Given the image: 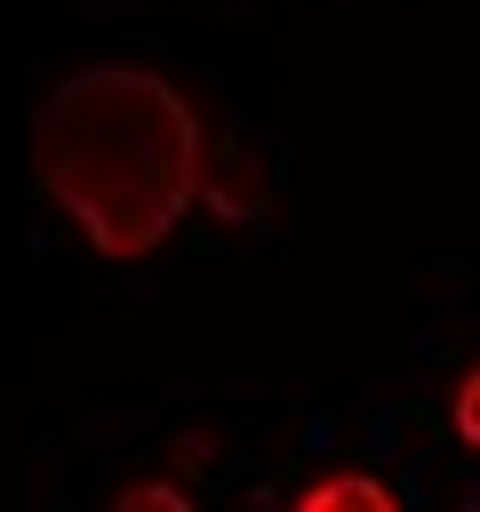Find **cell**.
Instances as JSON below:
<instances>
[{
	"instance_id": "cell-6",
	"label": "cell",
	"mask_w": 480,
	"mask_h": 512,
	"mask_svg": "<svg viewBox=\"0 0 480 512\" xmlns=\"http://www.w3.org/2000/svg\"><path fill=\"white\" fill-rule=\"evenodd\" d=\"M472 512H480V504H472Z\"/></svg>"
},
{
	"instance_id": "cell-4",
	"label": "cell",
	"mask_w": 480,
	"mask_h": 512,
	"mask_svg": "<svg viewBox=\"0 0 480 512\" xmlns=\"http://www.w3.org/2000/svg\"><path fill=\"white\" fill-rule=\"evenodd\" d=\"M112 512H192V496H184L176 480H128V488L112 496Z\"/></svg>"
},
{
	"instance_id": "cell-3",
	"label": "cell",
	"mask_w": 480,
	"mask_h": 512,
	"mask_svg": "<svg viewBox=\"0 0 480 512\" xmlns=\"http://www.w3.org/2000/svg\"><path fill=\"white\" fill-rule=\"evenodd\" d=\"M288 512H400V496L376 472H320L312 488H296Z\"/></svg>"
},
{
	"instance_id": "cell-1",
	"label": "cell",
	"mask_w": 480,
	"mask_h": 512,
	"mask_svg": "<svg viewBox=\"0 0 480 512\" xmlns=\"http://www.w3.org/2000/svg\"><path fill=\"white\" fill-rule=\"evenodd\" d=\"M208 128L152 64H80L32 112V184L88 232L96 256H152L200 200Z\"/></svg>"
},
{
	"instance_id": "cell-5",
	"label": "cell",
	"mask_w": 480,
	"mask_h": 512,
	"mask_svg": "<svg viewBox=\"0 0 480 512\" xmlns=\"http://www.w3.org/2000/svg\"><path fill=\"white\" fill-rule=\"evenodd\" d=\"M448 416H456V432H464V448H480V368H464V384H456V400H448Z\"/></svg>"
},
{
	"instance_id": "cell-2",
	"label": "cell",
	"mask_w": 480,
	"mask_h": 512,
	"mask_svg": "<svg viewBox=\"0 0 480 512\" xmlns=\"http://www.w3.org/2000/svg\"><path fill=\"white\" fill-rule=\"evenodd\" d=\"M200 208H216L224 224L264 216V176L248 168L240 144H216V136H208V160H200Z\"/></svg>"
}]
</instances>
